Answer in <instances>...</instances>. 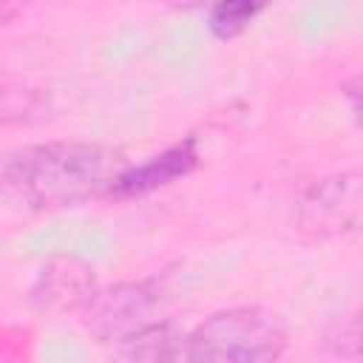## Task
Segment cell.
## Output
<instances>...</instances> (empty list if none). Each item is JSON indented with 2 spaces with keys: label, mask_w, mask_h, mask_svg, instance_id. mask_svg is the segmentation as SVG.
<instances>
[{
  "label": "cell",
  "mask_w": 363,
  "mask_h": 363,
  "mask_svg": "<svg viewBox=\"0 0 363 363\" xmlns=\"http://www.w3.org/2000/svg\"><path fill=\"white\" fill-rule=\"evenodd\" d=\"M43 111H45L43 94L28 88H0V125L34 122L43 119Z\"/></svg>",
  "instance_id": "9"
},
{
  "label": "cell",
  "mask_w": 363,
  "mask_h": 363,
  "mask_svg": "<svg viewBox=\"0 0 363 363\" xmlns=\"http://www.w3.org/2000/svg\"><path fill=\"white\" fill-rule=\"evenodd\" d=\"M20 11V0H0V26H6L9 20H14Z\"/></svg>",
  "instance_id": "12"
},
{
  "label": "cell",
  "mask_w": 363,
  "mask_h": 363,
  "mask_svg": "<svg viewBox=\"0 0 363 363\" xmlns=\"http://www.w3.org/2000/svg\"><path fill=\"white\" fill-rule=\"evenodd\" d=\"M363 190L360 173H335L309 184V190L298 201V224L301 230L329 238L354 233L360 224Z\"/></svg>",
  "instance_id": "4"
},
{
  "label": "cell",
  "mask_w": 363,
  "mask_h": 363,
  "mask_svg": "<svg viewBox=\"0 0 363 363\" xmlns=\"http://www.w3.org/2000/svg\"><path fill=\"white\" fill-rule=\"evenodd\" d=\"M156 3L170 6V9H196V6H201V3H207V0H156Z\"/></svg>",
  "instance_id": "13"
},
{
  "label": "cell",
  "mask_w": 363,
  "mask_h": 363,
  "mask_svg": "<svg viewBox=\"0 0 363 363\" xmlns=\"http://www.w3.org/2000/svg\"><path fill=\"white\" fill-rule=\"evenodd\" d=\"M159 306H162L159 278H139L96 289L79 315L88 335H94L99 343L119 346L125 337L153 323Z\"/></svg>",
  "instance_id": "3"
},
{
  "label": "cell",
  "mask_w": 363,
  "mask_h": 363,
  "mask_svg": "<svg viewBox=\"0 0 363 363\" xmlns=\"http://www.w3.org/2000/svg\"><path fill=\"white\" fill-rule=\"evenodd\" d=\"M340 91L349 96V105H352V116L357 119V111H360V105H357V96H360V79H357V77L346 79V82L340 85Z\"/></svg>",
  "instance_id": "11"
},
{
  "label": "cell",
  "mask_w": 363,
  "mask_h": 363,
  "mask_svg": "<svg viewBox=\"0 0 363 363\" xmlns=\"http://www.w3.org/2000/svg\"><path fill=\"white\" fill-rule=\"evenodd\" d=\"M116 354L125 360H184V332L173 320H153L136 335L125 337L116 346Z\"/></svg>",
  "instance_id": "7"
},
{
  "label": "cell",
  "mask_w": 363,
  "mask_h": 363,
  "mask_svg": "<svg viewBox=\"0 0 363 363\" xmlns=\"http://www.w3.org/2000/svg\"><path fill=\"white\" fill-rule=\"evenodd\" d=\"M96 289H99L96 272L85 258L51 255L37 269L28 286V301L37 312L71 315V312H82Z\"/></svg>",
  "instance_id": "5"
},
{
  "label": "cell",
  "mask_w": 363,
  "mask_h": 363,
  "mask_svg": "<svg viewBox=\"0 0 363 363\" xmlns=\"http://www.w3.org/2000/svg\"><path fill=\"white\" fill-rule=\"evenodd\" d=\"M122 150L102 142L54 139L0 156V199L28 213H54L105 199L125 167Z\"/></svg>",
  "instance_id": "1"
},
{
  "label": "cell",
  "mask_w": 363,
  "mask_h": 363,
  "mask_svg": "<svg viewBox=\"0 0 363 363\" xmlns=\"http://www.w3.org/2000/svg\"><path fill=\"white\" fill-rule=\"evenodd\" d=\"M323 346L332 357H340V360H357L360 357V320L357 315H346V318H337L326 335H323Z\"/></svg>",
  "instance_id": "10"
},
{
  "label": "cell",
  "mask_w": 363,
  "mask_h": 363,
  "mask_svg": "<svg viewBox=\"0 0 363 363\" xmlns=\"http://www.w3.org/2000/svg\"><path fill=\"white\" fill-rule=\"evenodd\" d=\"M289 332L264 306H230L184 332V360L199 363H269L284 357Z\"/></svg>",
  "instance_id": "2"
},
{
  "label": "cell",
  "mask_w": 363,
  "mask_h": 363,
  "mask_svg": "<svg viewBox=\"0 0 363 363\" xmlns=\"http://www.w3.org/2000/svg\"><path fill=\"white\" fill-rule=\"evenodd\" d=\"M275 0H210L207 26L216 40H235L241 37Z\"/></svg>",
  "instance_id": "8"
},
{
  "label": "cell",
  "mask_w": 363,
  "mask_h": 363,
  "mask_svg": "<svg viewBox=\"0 0 363 363\" xmlns=\"http://www.w3.org/2000/svg\"><path fill=\"white\" fill-rule=\"evenodd\" d=\"M201 162V147H199V139L196 136H184L182 142L164 147L162 153L156 156H147L145 162L139 164H125L111 187H108V196L105 199H113V201H128V199H139V196H147L153 190H162L167 184H176L182 179H187Z\"/></svg>",
  "instance_id": "6"
}]
</instances>
